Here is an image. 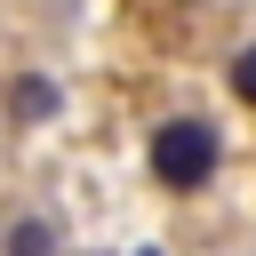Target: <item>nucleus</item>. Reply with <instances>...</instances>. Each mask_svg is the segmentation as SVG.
Masks as SVG:
<instances>
[{"label": "nucleus", "instance_id": "1", "mask_svg": "<svg viewBox=\"0 0 256 256\" xmlns=\"http://www.w3.org/2000/svg\"><path fill=\"white\" fill-rule=\"evenodd\" d=\"M216 160H224L216 120L184 112V120H160V128H152V176H160L168 192H200V184L216 176Z\"/></svg>", "mask_w": 256, "mask_h": 256}, {"label": "nucleus", "instance_id": "2", "mask_svg": "<svg viewBox=\"0 0 256 256\" xmlns=\"http://www.w3.org/2000/svg\"><path fill=\"white\" fill-rule=\"evenodd\" d=\"M0 256H64V240H56L48 216H16V224L0 232Z\"/></svg>", "mask_w": 256, "mask_h": 256}, {"label": "nucleus", "instance_id": "4", "mask_svg": "<svg viewBox=\"0 0 256 256\" xmlns=\"http://www.w3.org/2000/svg\"><path fill=\"white\" fill-rule=\"evenodd\" d=\"M232 96H240V104H256V48H240V56H232Z\"/></svg>", "mask_w": 256, "mask_h": 256}, {"label": "nucleus", "instance_id": "3", "mask_svg": "<svg viewBox=\"0 0 256 256\" xmlns=\"http://www.w3.org/2000/svg\"><path fill=\"white\" fill-rule=\"evenodd\" d=\"M8 104H16V120H48V112H56V88H48V80H16Z\"/></svg>", "mask_w": 256, "mask_h": 256}]
</instances>
